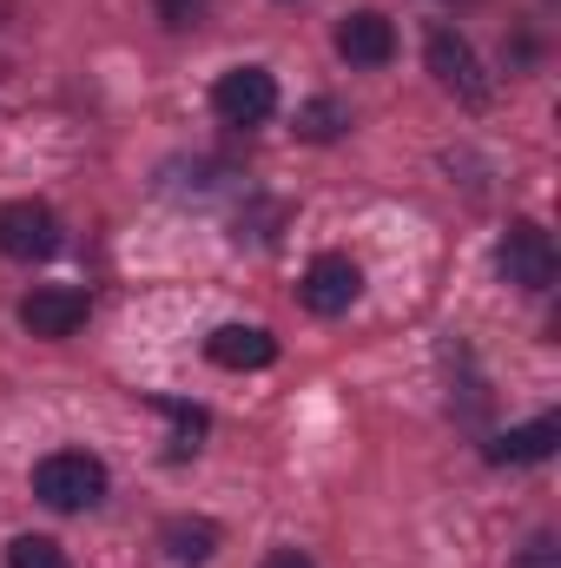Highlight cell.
<instances>
[{"label":"cell","mask_w":561,"mask_h":568,"mask_svg":"<svg viewBox=\"0 0 561 568\" xmlns=\"http://www.w3.org/2000/svg\"><path fill=\"white\" fill-rule=\"evenodd\" d=\"M205 357H212L218 371H265V364L278 357V337H272L265 324H218V331L205 337Z\"/></svg>","instance_id":"obj_9"},{"label":"cell","mask_w":561,"mask_h":568,"mask_svg":"<svg viewBox=\"0 0 561 568\" xmlns=\"http://www.w3.org/2000/svg\"><path fill=\"white\" fill-rule=\"evenodd\" d=\"M159 549L178 568H205L218 556V523H205V516H172V523L159 529Z\"/></svg>","instance_id":"obj_10"},{"label":"cell","mask_w":561,"mask_h":568,"mask_svg":"<svg viewBox=\"0 0 561 568\" xmlns=\"http://www.w3.org/2000/svg\"><path fill=\"white\" fill-rule=\"evenodd\" d=\"M7 568H67L53 536H13L7 542Z\"/></svg>","instance_id":"obj_12"},{"label":"cell","mask_w":561,"mask_h":568,"mask_svg":"<svg viewBox=\"0 0 561 568\" xmlns=\"http://www.w3.org/2000/svg\"><path fill=\"white\" fill-rule=\"evenodd\" d=\"M297 297H304V311H317V317H344V311L364 297L357 258H350V252H317L310 272H304V284H297Z\"/></svg>","instance_id":"obj_6"},{"label":"cell","mask_w":561,"mask_h":568,"mask_svg":"<svg viewBox=\"0 0 561 568\" xmlns=\"http://www.w3.org/2000/svg\"><path fill=\"white\" fill-rule=\"evenodd\" d=\"M20 324H27L33 337H73V331L86 324V291H73V284H40V291L20 297Z\"/></svg>","instance_id":"obj_7"},{"label":"cell","mask_w":561,"mask_h":568,"mask_svg":"<svg viewBox=\"0 0 561 568\" xmlns=\"http://www.w3.org/2000/svg\"><path fill=\"white\" fill-rule=\"evenodd\" d=\"M0 252H7L13 265H40V258H53V252H60V219H53L40 199H13V205H0Z\"/></svg>","instance_id":"obj_5"},{"label":"cell","mask_w":561,"mask_h":568,"mask_svg":"<svg viewBox=\"0 0 561 568\" xmlns=\"http://www.w3.org/2000/svg\"><path fill=\"white\" fill-rule=\"evenodd\" d=\"M297 133H304V140H337V133H344V106H337V100H310V106H304V113H297Z\"/></svg>","instance_id":"obj_13"},{"label":"cell","mask_w":561,"mask_h":568,"mask_svg":"<svg viewBox=\"0 0 561 568\" xmlns=\"http://www.w3.org/2000/svg\"><path fill=\"white\" fill-rule=\"evenodd\" d=\"M152 7H159V20H165V27H178V33H185V27H198V20H205V7H212V0H152Z\"/></svg>","instance_id":"obj_14"},{"label":"cell","mask_w":561,"mask_h":568,"mask_svg":"<svg viewBox=\"0 0 561 568\" xmlns=\"http://www.w3.org/2000/svg\"><path fill=\"white\" fill-rule=\"evenodd\" d=\"M337 53H344L350 67H390V53H397V27H390L377 7L344 13V20H337Z\"/></svg>","instance_id":"obj_8"},{"label":"cell","mask_w":561,"mask_h":568,"mask_svg":"<svg viewBox=\"0 0 561 568\" xmlns=\"http://www.w3.org/2000/svg\"><path fill=\"white\" fill-rule=\"evenodd\" d=\"M212 106H218L225 126H265V120L278 113V80H272V67H232V73H218Z\"/></svg>","instance_id":"obj_4"},{"label":"cell","mask_w":561,"mask_h":568,"mask_svg":"<svg viewBox=\"0 0 561 568\" xmlns=\"http://www.w3.org/2000/svg\"><path fill=\"white\" fill-rule=\"evenodd\" d=\"M106 483L113 476H106V463L93 449H53V456L33 463V496L47 509H93L106 496Z\"/></svg>","instance_id":"obj_1"},{"label":"cell","mask_w":561,"mask_h":568,"mask_svg":"<svg viewBox=\"0 0 561 568\" xmlns=\"http://www.w3.org/2000/svg\"><path fill=\"white\" fill-rule=\"evenodd\" d=\"M258 568H317V562H310L304 549H272V556H265Z\"/></svg>","instance_id":"obj_16"},{"label":"cell","mask_w":561,"mask_h":568,"mask_svg":"<svg viewBox=\"0 0 561 568\" xmlns=\"http://www.w3.org/2000/svg\"><path fill=\"white\" fill-rule=\"evenodd\" d=\"M555 443H561V424L555 417H536V424L502 429V436L489 443V463H549Z\"/></svg>","instance_id":"obj_11"},{"label":"cell","mask_w":561,"mask_h":568,"mask_svg":"<svg viewBox=\"0 0 561 568\" xmlns=\"http://www.w3.org/2000/svg\"><path fill=\"white\" fill-rule=\"evenodd\" d=\"M496 272L516 284V291H549L555 272H561L555 239H549L536 219H516V225L502 232V245H496Z\"/></svg>","instance_id":"obj_2"},{"label":"cell","mask_w":561,"mask_h":568,"mask_svg":"<svg viewBox=\"0 0 561 568\" xmlns=\"http://www.w3.org/2000/svg\"><path fill=\"white\" fill-rule=\"evenodd\" d=\"M422 53H429V73H436V87H442V93H456L462 106H489V73H482L476 47H469L456 27H429Z\"/></svg>","instance_id":"obj_3"},{"label":"cell","mask_w":561,"mask_h":568,"mask_svg":"<svg viewBox=\"0 0 561 568\" xmlns=\"http://www.w3.org/2000/svg\"><path fill=\"white\" fill-rule=\"evenodd\" d=\"M555 556H561V549H549V542H536V549H522V556H516V568H561Z\"/></svg>","instance_id":"obj_15"}]
</instances>
